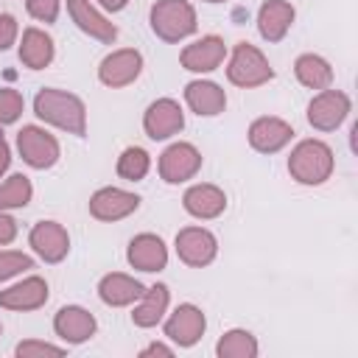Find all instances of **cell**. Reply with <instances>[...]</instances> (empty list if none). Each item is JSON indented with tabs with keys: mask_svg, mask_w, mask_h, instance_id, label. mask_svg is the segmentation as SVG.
Here are the masks:
<instances>
[{
	"mask_svg": "<svg viewBox=\"0 0 358 358\" xmlns=\"http://www.w3.org/2000/svg\"><path fill=\"white\" fill-rule=\"evenodd\" d=\"M34 112L39 120H45V123H50L67 134H76V137L87 134V106L73 92L45 87L34 98Z\"/></svg>",
	"mask_w": 358,
	"mask_h": 358,
	"instance_id": "1",
	"label": "cell"
},
{
	"mask_svg": "<svg viewBox=\"0 0 358 358\" xmlns=\"http://www.w3.org/2000/svg\"><path fill=\"white\" fill-rule=\"evenodd\" d=\"M333 148L322 140H302L294 145L291 157H288V173L294 182L299 185H324L333 176Z\"/></svg>",
	"mask_w": 358,
	"mask_h": 358,
	"instance_id": "2",
	"label": "cell"
},
{
	"mask_svg": "<svg viewBox=\"0 0 358 358\" xmlns=\"http://www.w3.org/2000/svg\"><path fill=\"white\" fill-rule=\"evenodd\" d=\"M148 22L162 42H182L199 28L190 0H157L148 11Z\"/></svg>",
	"mask_w": 358,
	"mask_h": 358,
	"instance_id": "3",
	"label": "cell"
},
{
	"mask_svg": "<svg viewBox=\"0 0 358 358\" xmlns=\"http://www.w3.org/2000/svg\"><path fill=\"white\" fill-rule=\"evenodd\" d=\"M227 78L235 87L255 90V87H263L274 78V67L268 64V59L263 56L260 48H255L249 42H238L232 48V56L227 64Z\"/></svg>",
	"mask_w": 358,
	"mask_h": 358,
	"instance_id": "4",
	"label": "cell"
},
{
	"mask_svg": "<svg viewBox=\"0 0 358 358\" xmlns=\"http://www.w3.org/2000/svg\"><path fill=\"white\" fill-rule=\"evenodd\" d=\"M17 151L22 157L25 165H31L34 171H48L59 162V140L45 131L42 126H22L17 131Z\"/></svg>",
	"mask_w": 358,
	"mask_h": 358,
	"instance_id": "5",
	"label": "cell"
},
{
	"mask_svg": "<svg viewBox=\"0 0 358 358\" xmlns=\"http://www.w3.org/2000/svg\"><path fill=\"white\" fill-rule=\"evenodd\" d=\"M352 109V101L341 90H319L308 103V123L316 131H336Z\"/></svg>",
	"mask_w": 358,
	"mask_h": 358,
	"instance_id": "6",
	"label": "cell"
},
{
	"mask_svg": "<svg viewBox=\"0 0 358 358\" xmlns=\"http://www.w3.org/2000/svg\"><path fill=\"white\" fill-rule=\"evenodd\" d=\"M140 73H143V53L134 48L112 50L98 64V81L109 90H120V87L134 84L140 78Z\"/></svg>",
	"mask_w": 358,
	"mask_h": 358,
	"instance_id": "7",
	"label": "cell"
},
{
	"mask_svg": "<svg viewBox=\"0 0 358 358\" xmlns=\"http://www.w3.org/2000/svg\"><path fill=\"white\" fill-rule=\"evenodd\" d=\"M173 249L179 255V260L190 268H204L215 260L218 255V241L210 229L204 227H185L176 232L173 238Z\"/></svg>",
	"mask_w": 358,
	"mask_h": 358,
	"instance_id": "8",
	"label": "cell"
},
{
	"mask_svg": "<svg viewBox=\"0 0 358 358\" xmlns=\"http://www.w3.org/2000/svg\"><path fill=\"white\" fill-rule=\"evenodd\" d=\"M159 176L168 185H182L201 171V151L193 143H171L159 154Z\"/></svg>",
	"mask_w": 358,
	"mask_h": 358,
	"instance_id": "9",
	"label": "cell"
},
{
	"mask_svg": "<svg viewBox=\"0 0 358 358\" xmlns=\"http://www.w3.org/2000/svg\"><path fill=\"white\" fill-rule=\"evenodd\" d=\"M207 330L204 310L193 302L176 305V310L165 319V338L173 341L176 347H193Z\"/></svg>",
	"mask_w": 358,
	"mask_h": 358,
	"instance_id": "10",
	"label": "cell"
},
{
	"mask_svg": "<svg viewBox=\"0 0 358 358\" xmlns=\"http://www.w3.org/2000/svg\"><path fill=\"white\" fill-rule=\"evenodd\" d=\"M140 207V196L131 193V190H123V187H101L90 196V215L98 218V221H120V218H129L131 213H137Z\"/></svg>",
	"mask_w": 358,
	"mask_h": 358,
	"instance_id": "11",
	"label": "cell"
},
{
	"mask_svg": "<svg viewBox=\"0 0 358 358\" xmlns=\"http://www.w3.org/2000/svg\"><path fill=\"white\" fill-rule=\"evenodd\" d=\"M143 129L151 140H168L185 129V112L173 98H157L143 115Z\"/></svg>",
	"mask_w": 358,
	"mask_h": 358,
	"instance_id": "12",
	"label": "cell"
},
{
	"mask_svg": "<svg viewBox=\"0 0 358 358\" xmlns=\"http://www.w3.org/2000/svg\"><path fill=\"white\" fill-rule=\"evenodd\" d=\"M67 14L81 34H87L103 45H112L117 39L115 22H109V17L92 0H67Z\"/></svg>",
	"mask_w": 358,
	"mask_h": 358,
	"instance_id": "13",
	"label": "cell"
},
{
	"mask_svg": "<svg viewBox=\"0 0 358 358\" xmlns=\"http://www.w3.org/2000/svg\"><path fill=\"white\" fill-rule=\"evenodd\" d=\"M28 243L45 263H62L70 252V235L59 221H36L28 232Z\"/></svg>",
	"mask_w": 358,
	"mask_h": 358,
	"instance_id": "14",
	"label": "cell"
},
{
	"mask_svg": "<svg viewBox=\"0 0 358 358\" xmlns=\"http://www.w3.org/2000/svg\"><path fill=\"white\" fill-rule=\"evenodd\" d=\"M291 137H294V126L274 115H263V117L252 120V126H249V145L260 154L282 151L291 143Z\"/></svg>",
	"mask_w": 358,
	"mask_h": 358,
	"instance_id": "15",
	"label": "cell"
},
{
	"mask_svg": "<svg viewBox=\"0 0 358 358\" xmlns=\"http://www.w3.org/2000/svg\"><path fill=\"white\" fill-rule=\"evenodd\" d=\"M53 330L64 344H84L95 336L98 322L95 316L81 305H64L53 316Z\"/></svg>",
	"mask_w": 358,
	"mask_h": 358,
	"instance_id": "16",
	"label": "cell"
},
{
	"mask_svg": "<svg viewBox=\"0 0 358 358\" xmlns=\"http://www.w3.org/2000/svg\"><path fill=\"white\" fill-rule=\"evenodd\" d=\"M126 260L137 271H162L168 266V246L154 232H140L129 241Z\"/></svg>",
	"mask_w": 358,
	"mask_h": 358,
	"instance_id": "17",
	"label": "cell"
},
{
	"mask_svg": "<svg viewBox=\"0 0 358 358\" xmlns=\"http://www.w3.org/2000/svg\"><path fill=\"white\" fill-rule=\"evenodd\" d=\"M48 296H50V291H48L45 277L31 274V277H25V280H20V282H14V285L0 291V308L22 310V313L25 310H39L48 302Z\"/></svg>",
	"mask_w": 358,
	"mask_h": 358,
	"instance_id": "18",
	"label": "cell"
},
{
	"mask_svg": "<svg viewBox=\"0 0 358 358\" xmlns=\"http://www.w3.org/2000/svg\"><path fill=\"white\" fill-rule=\"evenodd\" d=\"M224 59H227V45L215 34H207V36L185 45V50L179 56L182 67L190 73H213Z\"/></svg>",
	"mask_w": 358,
	"mask_h": 358,
	"instance_id": "19",
	"label": "cell"
},
{
	"mask_svg": "<svg viewBox=\"0 0 358 358\" xmlns=\"http://www.w3.org/2000/svg\"><path fill=\"white\" fill-rule=\"evenodd\" d=\"M182 204L185 210L199 218V221H210V218H218L224 210H227V193L218 187V185H210V182H199V185H190L182 196Z\"/></svg>",
	"mask_w": 358,
	"mask_h": 358,
	"instance_id": "20",
	"label": "cell"
},
{
	"mask_svg": "<svg viewBox=\"0 0 358 358\" xmlns=\"http://www.w3.org/2000/svg\"><path fill=\"white\" fill-rule=\"evenodd\" d=\"M294 20H296V11L288 0H266L257 8V34L266 42H280L291 31Z\"/></svg>",
	"mask_w": 358,
	"mask_h": 358,
	"instance_id": "21",
	"label": "cell"
},
{
	"mask_svg": "<svg viewBox=\"0 0 358 358\" xmlns=\"http://www.w3.org/2000/svg\"><path fill=\"white\" fill-rule=\"evenodd\" d=\"M143 291H145V285L140 280H134L131 274H123V271L103 274L98 282V296L109 308H129L143 296Z\"/></svg>",
	"mask_w": 358,
	"mask_h": 358,
	"instance_id": "22",
	"label": "cell"
},
{
	"mask_svg": "<svg viewBox=\"0 0 358 358\" xmlns=\"http://www.w3.org/2000/svg\"><path fill=\"white\" fill-rule=\"evenodd\" d=\"M185 103L190 106V112H196L199 117H215L227 109V92L207 78H196L185 87Z\"/></svg>",
	"mask_w": 358,
	"mask_h": 358,
	"instance_id": "23",
	"label": "cell"
},
{
	"mask_svg": "<svg viewBox=\"0 0 358 358\" xmlns=\"http://www.w3.org/2000/svg\"><path fill=\"white\" fill-rule=\"evenodd\" d=\"M168 302H171V291L168 285L157 282L151 288L143 291V296L134 302V310H131V322L137 327H157L165 313H168Z\"/></svg>",
	"mask_w": 358,
	"mask_h": 358,
	"instance_id": "24",
	"label": "cell"
},
{
	"mask_svg": "<svg viewBox=\"0 0 358 358\" xmlns=\"http://www.w3.org/2000/svg\"><path fill=\"white\" fill-rule=\"evenodd\" d=\"M56 56L53 39L42 28H25L20 39V62L28 70H45Z\"/></svg>",
	"mask_w": 358,
	"mask_h": 358,
	"instance_id": "25",
	"label": "cell"
},
{
	"mask_svg": "<svg viewBox=\"0 0 358 358\" xmlns=\"http://www.w3.org/2000/svg\"><path fill=\"white\" fill-rule=\"evenodd\" d=\"M294 76L308 90H327L333 84V67L319 53H302L294 62Z\"/></svg>",
	"mask_w": 358,
	"mask_h": 358,
	"instance_id": "26",
	"label": "cell"
},
{
	"mask_svg": "<svg viewBox=\"0 0 358 358\" xmlns=\"http://www.w3.org/2000/svg\"><path fill=\"white\" fill-rule=\"evenodd\" d=\"M257 350H260L257 347V338L249 330H243V327L227 330L218 338V344H215V355L218 358H255Z\"/></svg>",
	"mask_w": 358,
	"mask_h": 358,
	"instance_id": "27",
	"label": "cell"
},
{
	"mask_svg": "<svg viewBox=\"0 0 358 358\" xmlns=\"http://www.w3.org/2000/svg\"><path fill=\"white\" fill-rule=\"evenodd\" d=\"M31 196H34V187L25 173H11L6 182H0V210L3 213L28 207Z\"/></svg>",
	"mask_w": 358,
	"mask_h": 358,
	"instance_id": "28",
	"label": "cell"
},
{
	"mask_svg": "<svg viewBox=\"0 0 358 358\" xmlns=\"http://www.w3.org/2000/svg\"><path fill=\"white\" fill-rule=\"evenodd\" d=\"M151 171V154L140 145H129L117 157V176L126 182H140Z\"/></svg>",
	"mask_w": 358,
	"mask_h": 358,
	"instance_id": "29",
	"label": "cell"
},
{
	"mask_svg": "<svg viewBox=\"0 0 358 358\" xmlns=\"http://www.w3.org/2000/svg\"><path fill=\"white\" fill-rule=\"evenodd\" d=\"M25 109V98L22 92L11 90V87H0V126H11L20 120Z\"/></svg>",
	"mask_w": 358,
	"mask_h": 358,
	"instance_id": "30",
	"label": "cell"
},
{
	"mask_svg": "<svg viewBox=\"0 0 358 358\" xmlns=\"http://www.w3.org/2000/svg\"><path fill=\"white\" fill-rule=\"evenodd\" d=\"M34 268V257H28L25 252H14V249H0V282L22 274Z\"/></svg>",
	"mask_w": 358,
	"mask_h": 358,
	"instance_id": "31",
	"label": "cell"
},
{
	"mask_svg": "<svg viewBox=\"0 0 358 358\" xmlns=\"http://www.w3.org/2000/svg\"><path fill=\"white\" fill-rule=\"evenodd\" d=\"M14 355H17V358L64 355V347H59V344H50V341H39V338H28V341H20V344L14 347Z\"/></svg>",
	"mask_w": 358,
	"mask_h": 358,
	"instance_id": "32",
	"label": "cell"
},
{
	"mask_svg": "<svg viewBox=\"0 0 358 358\" xmlns=\"http://www.w3.org/2000/svg\"><path fill=\"white\" fill-rule=\"evenodd\" d=\"M25 8H28V14L34 17V20H39V22H56V17H59V8H62V0H25Z\"/></svg>",
	"mask_w": 358,
	"mask_h": 358,
	"instance_id": "33",
	"label": "cell"
},
{
	"mask_svg": "<svg viewBox=\"0 0 358 358\" xmlns=\"http://www.w3.org/2000/svg\"><path fill=\"white\" fill-rule=\"evenodd\" d=\"M20 36V25L14 20V14H0V50H8Z\"/></svg>",
	"mask_w": 358,
	"mask_h": 358,
	"instance_id": "34",
	"label": "cell"
},
{
	"mask_svg": "<svg viewBox=\"0 0 358 358\" xmlns=\"http://www.w3.org/2000/svg\"><path fill=\"white\" fill-rule=\"evenodd\" d=\"M14 238H17V221H14L8 213L0 210V246L11 243Z\"/></svg>",
	"mask_w": 358,
	"mask_h": 358,
	"instance_id": "35",
	"label": "cell"
},
{
	"mask_svg": "<svg viewBox=\"0 0 358 358\" xmlns=\"http://www.w3.org/2000/svg\"><path fill=\"white\" fill-rule=\"evenodd\" d=\"M151 355H162V358H171L173 355V347L162 344V341H151L148 347L140 350V358H151Z\"/></svg>",
	"mask_w": 358,
	"mask_h": 358,
	"instance_id": "36",
	"label": "cell"
},
{
	"mask_svg": "<svg viewBox=\"0 0 358 358\" xmlns=\"http://www.w3.org/2000/svg\"><path fill=\"white\" fill-rule=\"evenodd\" d=\"M8 162H11V148H8V143H6V137L0 134V176L8 171Z\"/></svg>",
	"mask_w": 358,
	"mask_h": 358,
	"instance_id": "37",
	"label": "cell"
},
{
	"mask_svg": "<svg viewBox=\"0 0 358 358\" xmlns=\"http://www.w3.org/2000/svg\"><path fill=\"white\" fill-rule=\"evenodd\" d=\"M95 3H98V8H103V11H123L129 0H95Z\"/></svg>",
	"mask_w": 358,
	"mask_h": 358,
	"instance_id": "38",
	"label": "cell"
},
{
	"mask_svg": "<svg viewBox=\"0 0 358 358\" xmlns=\"http://www.w3.org/2000/svg\"><path fill=\"white\" fill-rule=\"evenodd\" d=\"M201 3H224V0H201Z\"/></svg>",
	"mask_w": 358,
	"mask_h": 358,
	"instance_id": "39",
	"label": "cell"
},
{
	"mask_svg": "<svg viewBox=\"0 0 358 358\" xmlns=\"http://www.w3.org/2000/svg\"><path fill=\"white\" fill-rule=\"evenodd\" d=\"M0 333H3V324H0Z\"/></svg>",
	"mask_w": 358,
	"mask_h": 358,
	"instance_id": "40",
	"label": "cell"
}]
</instances>
